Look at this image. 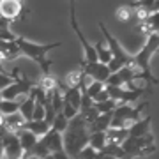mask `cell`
<instances>
[{
  "instance_id": "6da1fadb",
  "label": "cell",
  "mask_w": 159,
  "mask_h": 159,
  "mask_svg": "<svg viewBox=\"0 0 159 159\" xmlns=\"http://www.w3.org/2000/svg\"><path fill=\"white\" fill-rule=\"evenodd\" d=\"M89 134L90 133H89L87 122L80 113L67 122V127L62 133V145H64V152L69 159H76L80 150L87 147Z\"/></svg>"
},
{
  "instance_id": "7a4b0ae2",
  "label": "cell",
  "mask_w": 159,
  "mask_h": 159,
  "mask_svg": "<svg viewBox=\"0 0 159 159\" xmlns=\"http://www.w3.org/2000/svg\"><path fill=\"white\" fill-rule=\"evenodd\" d=\"M159 48V34H150L145 39V44L136 55H133V71H136V80H145L148 83H159V80L150 73V58Z\"/></svg>"
},
{
  "instance_id": "3957f363",
  "label": "cell",
  "mask_w": 159,
  "mask_h": 159,
  "mask_svg": "<svg viewBox=\"0 0 159 159\" xmlns=\"http://www.w3.org/2000/svg\"><path fill=\"white\" fill-rule=\"evenodd\" d=\"M16 46L20 50V55H25V57L32 58L37 66L43 71V76L44 74H50V66L51 60H48V53L51 50H55L58 46H62V43H50V44H39V43H32V41L25 39V37H16Z\"/></svg>"
},
{
  "instance_id": "277c9868",
  "label": "cell",
  "mask_w": 159,
  "mask_h": 159,
  "mask_svg": "<svg viewBox=\"0 0 159 159\" xmlns=\"http://www.w3.org/2000/svg\"><path fill=\"white\" fill-rule=\"evenodd\" d=\"M99 29H101V32H102V35H104L106 43H108V50H110V53H111V60H110V64H108L110 74L117 73V71L122 69V67L133 69V55L127 53V51L124 50V46L120 44L119 41L110 34V30L106 29V25H104L102 21H99Z\"/></svg>"
},
{
  "instance_id": "5b68a950",
  "label": "cell",
  "mask_w": 159,
  "mask_h": 159,
  "mask_svg": "<svg viewBox=\"0 0 159 159\" xmlns=\"http://www.w3.org/2000/svg\"><path fill=\"white\" fill-rule=\"evenodd\" d=\"M148 106V102H142L140 106L133 108L129 104H119L111 113V122L108 129H127L133 122L142 119L143 110Z\"/></svg>"
},
{
  "instance_id": "8992f818",
  "label": "cell",
  "mask_w": 159,
  "mask_h": 159,
  "mask_svg": "<svg viewBox=\"0 0 159 159\" xmlns=\"http://www.w3.org/2000/svg\"><path fill=\"white\" fill-rule=\"evenodd\" d=\"M120 148L124 152L125 157H145L150 156L152 152H156V143H154L152 133L142 138H125L120 143Z\"/></svg>"
},
{
  "instance_id": "52a82bcc",
  "label": "cell",
  "mask_w": 159,
  "mask_h": 159,
  "mask_svg": "<svg viewBox=\"0 0 159 159\" xmlns=\"http://www.w3.org/2000/svg\"><path fill=\"white\" fill-rule=\"evenodd\" d=\"M35 85H37V81H32L29 78H20V74H18L11 85L0 92V96L4 101H16L20 96H29V92Z\"/></svg>"
},
{
  "instance_id": "ba28073f",
  "label": "cell",
  "mask_w": 159,
  "mask_h": 159,
  "mask_svg": "<svg viewBox=\"0 0 159 159\" xmlns=\"http://www.w3.org/2000/svg\"><path fill=\"white\" fill-rule=\"evenodd\" d=\"M69 21H71V27H73L74 34L78 35L80 44H81V48H83V53H85V58H83L81 62H85V64H94V62H97V55H96L94 46H92L90 43L85 39L83 32H81V30H80V27H78V21H76V11H74V4H73V2H69Z\"/></svg>"
},
{
  "instance_id": "9c48e42d",
  "label": "cell",
  "mask_w": 159,
  "mask_h": 159,
  "mask_svg": "<svg viewBox=\"0 0 159 159\" xmlns=\"http://www.w3.org/2000/svg\"><path fill=\"white\" fill-rule=\"evenodd\" d=\"M29 12L25 9V2L21 0H0V18L6 21L12 23Z\"/></svg>"
},
{
  "instance_id": "30bf717a",
  "label": "cell",
  "mask_w": 159,
  "mask_h": 159,
  "mask_svg": "<svg viewBox=\"0 0 159 159\" xmlns=\"http://www.w3.org/2000/svg\"><path fill=\"white\" fill-rule=\"evenodd\" d=\"M104 90L108 94L110 99H113L117 104H129V102L136 101L138 97L142 96L145 89H136V90H127V89H122V87H108L104 85Z\"/></svg>"
},
{
  "instance_id": "8fae6325",
  "label": "cell",
  "mask_w": 159,
  "mask_h": 159,
  "mask_svg": "<svg viewBox=\"0 0 159 159\" xmlns=\"http://www.w3.org/2000/svg\"><path fill=\"white\" fill-rule=\"evenodd\" d=\"M0 142H2V159H23V150L16 134L7 133L6 136L0 138Z\"/></svg>"
},
{
  "instance_id": "7c38bea8",
  "label": "cell",
  "mask_w": 159,
  "mask_h": 159,
  "mask_svg": "<svg viewBox=\"0 0 159 159\" xmlns=\"http://www.w3.org/2000/svg\"><path fill=\"white\" fill-rule=\"evenodd\" d=\"M81 71L85 76L92 80V81H99V83H106V80L110 76V69L108 66L104 64H99V62H94V64H85L81 62Z\"/></svg>"
},
{
  "instance_id": "4fadbf2b",
  "label": "cell",
  "mask_w": 159,
  "mask_h": 159,
  "mask_svg": "<svg viewBox=\"0 0 159 159\" xmlns=\"http://www.w3.org/2000/svg\"><path fill=\"white\" fill-rule=\"evenodd\" d=\"M150 115H147L145 119H140L136 122H133V124L127 127V136L129 138H142V136H147L150 134Z\"/></svg>"
},
{
  "instance_id": "5bb4252c",
  "label": "cell",
  "mask_w": 159,
  "mask_h": 159,
  "mask_svg": "<svg viewBox=\"0 0 159 159\" xmlns=\"http://www.w3.org/2000/svg\"><path fill=\"white\" fill-rule=\"evenodd\" d=\"M20 129H25V131H29V133H32L34 136H37V138H43L48 133V131L51 129V125L46 122V120H30V122H23L21 124V127ZM18 129V131H20Z\"/></svg>"
},
{
  "instance_id": "9a60e30c",
  "label": "cell",
  "mask_w": 159,
  "mask_h": 159,
  "mask_svg": "<svg viewBox=\"0 0 159 159\" xmlns=\"http://www.w3.org/2000/svg\"><path fill=\"white\" fill-rule=\"evenodd\" d=\"M0 57L4 62H11L14 58L20 57V50L14 41H0Z\"/></svg>"
},
{
  "instance_id": "2e32d148",
  "label": "cell",
  "mask_w": 159,
  "mask_h": 159,
  "mask_svg": "<svg viewBox=\"0 0 159 159\" xmlns=\"http://www.w3.org/2000/svg\"><path fill=\"white\" fill-rule=\"evenodd\" d=\"M34 96L32 94H29V96L25 97L21 102H20V108H18V113L21 115L23 122H30L32 120V113H34Z\"/></svg>"
},
{
  "instance_id": "e0dca14e",
  "label": "cell",
  "mask_w": 159,
  "mask_h": 159,
  "mask_svg": "<svg viewBox=\"0 0 159 159\" xmlns=\"http://www.w3.org/2000/svg\"><path fill=\"white\" fill-rule=\"evenodd\" d=\"M113 113V111H111ZM111 113H102L99 115L89 127V133H106V129L110 127V122H111Z\"/></svg>"
},
{
  "instance_id": "ac0fdd59",
  "label": "cell",
  "mask_w": 159,
  "mask_h": 159,
  "mask_svg": "<svg viewBox=\"0 0 159 159\" xmlns=\"http://www.w3.org/2000/svg\"><path fill=\"white\" fill-rule=\"evenodd\" d=\"M106 145H120L127 138V129H106Z\"/></svg>"
},
{
  "instance_id": "d6986e66",
  "label": "cell",
  "mask_w": 159,
  "mask_h": 159,
  "mask_svg": "<svg viewBox=\"0 0 159 159\" xmlns=\"http://www.w3.org/2000/svg\"><path fill=\"white\" fill-rule=\"evenodd\" d=\"M92 150L101 152L102 148L106 147V134L104 133H90L89 134V143H87Z\"/></svg>"
},
{
  "instance_id": "ffe728a7",
  "label": "cell",
  "mask_w": 159,
  "mask_h": 159,
  "mask_svg": "<svg viewBox=\"0 0 159 159\" xmlns=\"http://www.w3.org/2000/svg\"><path fill=\"white\" fill-rule=\"evenodd\" d=\"M81 78H83V71L81 69H74V71H69L66 74V78H64V87H67V89H74V87H80L81 83Z\"/></svg>"
},
{
  "instance_id": "44dd1931",
  "label": "cell",
  "mask_w": 159,
  "mask_h": 159,
  "mask_svg": "<svg viewBox=\"0 0 159 159\" xmlns=\"http://www.w3.org/2000/svg\"><path fill=\"white\" fill-rule=\"evenodd\" d=\"M37 87H39L41 90H44L46 94H51L53 90H57V87H58V81L51 74H44L43 78L37 81Z\"/></svg>"
},
{
  "instance_id": "7402d4cb",
  "label": "cell",
  "mask_w": 159,
  "mask_h": 159,
  "mask_svg": "<svg viewBox=\"0 0 159 159\" xmlns=\"http://www.w3.org/2000/svg\"><path fill=\"white\" fill-rule=\"evenodd\" d=\"M94 50H96V55H97V62L108 66L110 60H111V53H110L108 48H104V46H102V43L99 41V43L94 46Z\"/></svg>"
},
{
  "instance_id": "603a6c76",
  "label": "cell",
  "mask_w": 159,
  "mask_h": 159,
  "mask_svg": "<svg viewBox=\"0 0 159 159\" xmlns=\"http://www.w3.org/2000/svg\"><path fill=\"white\" fill-rule=\"evenodd\" d=\"M18 35L11 30V23L0 18V41H16Z\"/></svg>"
},
{
  "instance_id": "cb8c5ba5",
  "label": "cell",
  "mask_w": 159,
  "mask_h": 159,
  "mask_svg": "<svg viewBox=\"0 0 159 159\" xmlns=\"http://www.w3.org/2000/svg\"><path fill=\"white\" fill-rule=\"evenodd\" d=\"M18 108H20V102L18 101H0V113L7 117V115H12V113H18Z\"/></svg>"
},
{
  "instance_id": "d4e9b609",
  "label": "cell",
  "mask_w": 159,
  "mask_h": 159,
  "mask_svg": "<svg viewBox=\"0 0 159 159\" xmlns=\"http://www.w3.org/2000/svg\"><path fill=\"white\" fill-rule=\"evenodd\" d=\"M94 106V110H96L99 115H102V113H111L119 104L113 101V99H108V101H104V102H99V104H92Z\"/></svg>"
},
{
  "instance_id": "484cf974",
  "label": "cell",
  "mask_w": 159,
  "mask_h": 159,
  "mask_svg": "<svg viewBox=\"0 0 159 159\" xmlns=\"http://www.w3.org/2000/svg\"><path fill=\"white\" fill-rule=\"evenodd\" d=\"M115 16H117V20L120 23H129L131 16H133V9H131V6H120L115 11Z\"/></svg>"
},
{
  "instance_id": "4316f807",
  "label": "cell",
  "mask_w": 159,
  "mask_h": 159,
  "mask_svg": "<svg viewBox=\"0 0 159 159\" xmlns=\"http://www.w3.org/2000/svg\"><path fill=\"white\" fill-rule=\"evenodd\" d=\"M67 122H69V120L66 119L62 113H57V115H55V119H53V122H51V129L62 134L64 131H66V127H67Z\"/></svg>"
},
{
  "instance_id": "83f0119b",
  "label": "cell",
  "mask_w": 159,
  "mask_h": 159,
  "mask_svg": "<svg viewBox=\"0 0 159 159\" xmlns=\"http://www.w3.org/2000/svg\"><path fill=\"white\" fill-rule=\"evenodd\" d=\"M101 90H104V83H99V81H90V83L85 87L87 96L90 97V99H92L94 96H97Z\"/></svg>"
},
{
  "instance_id": "f1b7e54d",
  "label": "cell",
  "mask_w": 159,
  "mask_h": 159,
  "mask_svg": "<svg viewBox=\"0 0 159 159\" xmlns=\"http://www.w3.org/2000/svg\"><path fill=\"white\" fill-rule=\"evenodd\" d=\"M20 73L16 74H7V73H0V92L4 90V89H7V87L11 85L12 81H14V78H16Z\"/></svg>"
},
{
  "instance_id": "f546056e",
  "label": "cell",
  "mask_w": 159,
  "mask_h": 159,
  "mask_svg": "<svg viewBox=\"0 0 159 159\" xmlns=\"http://www.w3.org/2000/svg\"><path fill=\"white\" fill-rule=\"evenodd\" d=\"M32 120H44V108L35 102L34 104V113H32Z\"/></svg>"
},
{
  "instance_id": "4dcf8cb0",
  "label": "cell",
  "mask_w": 159,
  "mask_h": 159,
  "mask_svg": "<svg viewBox=\"0 0 159 159\" xmlns=\"http://www.w3.org/2000/svg\"><path fill=\"white\" fill-rule=\"evenodd\" d=\"M44 159H69V157L66 156V152H58V154H50Z\"/></svg>"
},
{
  "instance_id": "1f68e13d",
  "label": "cell",
  "mask_w": 159,
  "mask_h": 159,
  "mask_svg": "<svg viewBox=\"0 0 159 159\" xmlns=\"http://www.w3.org/2000/svg\"><path fill=\"white\" fill-rule=\"evenodd\" d=\"M23 159H39V157H35V156H29V157H23Z\"/></svg>"
},
{
  "instance_id": "d6a6232c",
  "label": "cell",
  "mask_w": 159,
  "mask_h": 159,
  "mask_svg": "<svg viewBox=\"0 0 159 159\" xmlns=\"http://www.w3.org/2000/svg\"><path fill=\"white\" fill-rule=\"evenodd\" d=\"M0 159H2V142H0Z\"/></svg>"
},
{
  "instance_id": "836d02e7",
  "label": "cell",
  "mask_w": 159,
  "mask_h": 159,
  "mask_svg": "<svg viewBox=\"0 0 159 159\" xmlns=\"http://www.w3.org/2000/svg\"><path fill=\"white\" fill-rule=\"evenodd\" d=\"M0 101H2V96H0Z\"/></svg>"
}]
</instances>
